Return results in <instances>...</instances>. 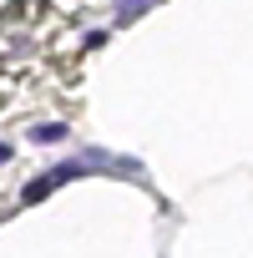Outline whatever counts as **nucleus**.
<instances>
[{"label": "nucleus", "mask_w": 253, "mask_h": 258, "mask_svg": "<svg viewBox=\"0 0 253 258\" xmlns=\"http://www.w3.org/2000/svg\"><path fill=\"white\" fill-rule=\"evenodd\" d=\"M71 132H66V121H41V126H31V142H41V147H56V142H66Z\"/></svg>", "instance_id": "1"}]
</instances>
